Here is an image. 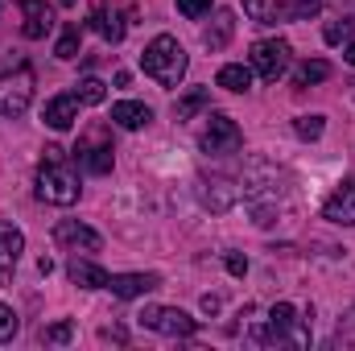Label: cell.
<instances>
[{
	"instance_id": "23",
	"label": "cell",
	"mask_w": 355,
	"mask_h": 351,
	"mask_svg": "<svg viewBox=\"0 0 355 351\" xmlns=\"http://www.w3.org/2000/svg\"><path fill=\"white\" fill-rule=\"evenodd\" d=\"M54 54H58L62 62L79 54V25H67V29H62V37H58V46H54Z\"/></svg>"
},
{
	"instance_id": "30",
	"label": "cell",
	"mask_w": 355,
	"mask_h": 351,
	"mask_svg": "<svg viewBox=\"0 0 355 351\" xmlns=\"http://www.w3.org/2000/svg\"><path fill=\"white\" fill-rule=\"evenodd\" d=\"M347 33H352V21H331V25H327V33H322V37H327V42H331V46H339V42H343V37H347Z\"/></svg>"
},
{
	"instance_id": "20",
	"label": "cell",
	"mask_w": 355,
	"mask_h": 351,
	"mask_svg": "<svg viewBox=\"0 0 355 351\" xmlns=\"http://www.w3.org/2000/svg\"><path fill=\"white\" fill-rule=\"evenodd\" d=\"M215 83L223 91H248L252 87V71L248 67H240V62H227L219 75H215Z\"/></svg>"
},
{
	"instance_id": "2",
	"label": "cell",
	"mask_w": 355,
	"mask_h": 351,
	"mask_svg": "<svg viewBox=\"0 0 355 351\" xmlns=\"http://www.w3.org/2000/svg\"><path fill=\"white\" fill-rule=\"evenodd\" d=\"M37 198L42 203H54V207L79 203V178L71 174V166H62V149L58 145L46 149V162L37 170Z\"/></svg>"
},
{
	"instance_id": "19",
	"label": "cell",
	"mask_w": 355,
	"mask_h": 351,
	"mask_svg": "<svg viewBox=\"0 0 355 351\" xmlns=\"http://www.w3.org/2000/svg\"><path fill=\"white\" fill-rule=\"evenodd\" d=\"M244 12L257 25H277L285 17V0H244Z\"/></svg>"
},
{
	"instance_id": "17",
	"label": "cell",
	"mask_w": 355,
	"mask_h": 351,
	"mask_svg": "<svg viewBox=\"0 0 355 351\" xmlns=\"http://www.w3.org/2000/svg\"><path fill=\"white\" fill-rule=\"evenodd\" d=\"M87 25L99 37H107V42H124V21H120V12H107V4H95V8H91Z\"/></svg>"
},
{
	"instance_id": "34",
	"label": "cell",
	"mask_w": 355,
	"mask_h": 351,
	"mask_svg": "<svg viewBox=\"0 0 355 351\" xmlns=\"http://www.w3.org/2000/svg\"><path fill=\"white\" fill-rule=\"evenodd\" d=\"M58 4H67V8H71V4H75V0H58Z\"/></svg>"
},
{
	"instance_id": "27",
	"label": "cell",
	"mask_w": 355,
	"mask_h": 351,
	"mask_svg": "<svg viewBox=\"0 0 355 351\" xmlns=\"http://www.w3.org/2000/svg\"><path fill=\"white\" fill-rule=\"evenodd\" d=\"M17 331H21V323H17L12 306H0V343H8V339H12Z\"/></svg>"
},
{
	"instance_id": "11",
	"label": "cell",
	"mask_w": 355,
	"mask_h": 351,
	"mask_svg": "<svg viewBox=\"0 0 355 351\" xmlns=\"http://www.w3.org/2000/svg\"><path fill=\"white\" fill-rule=\"evenodd\" d=\"M157 285H162L157 273H116V277H107V289H112L116 298H145V293L157 289Z\"/></svg>"
},
{
	"instance_id": "6",
	"label": "cell",
	"mask_w": 355,
	"mask_h": 351,
	"mask_svg": "<svg viewBox=\"0 0 355 351\" xmlns=\"http://www.w3.org/2000/svg\"><path fill=\"white\" fill-rule=\"evenodd\" d=\"M289 67V42L285 37H268V42H257L252 46V71L265 79V83H277Z\"/></svg>"
},
{
	"instance_id": "26",
	"label": "cell",
	"mask_w": 355,
	"mask_h": 351,
	"mask_svg": "<svg viewBox=\"0 0 355 351\" xmlns=\"http://www.w3.org/2000/svg\"><path fill=\"white\" fill-rule=\"evenodd\" d=\"M42 339H46V343H71V339H75V323H54V327L42 331Z\"/></svg>"
},
{
	"instance_id": "14",
	"label": "cell",
	"mask_w": 355,
	"mask_h": 351,
	"mask_svg": "<svg viewBox=\"0 0 355 351\" xmlns=\"http://www.w3.org/2000/svg\"><path fill=\"white\" fill-rule=\"evenodd\" d=\"M42 120L54 128V132H67L75 120H79V99L75 95H54L50 103H46V112H42Z\"/></svg>"
},
{
	"instance_id": "16",
	"label": "cell",
	"mask_w": 355,
	"mask_h": 351,
	"mask_svg": "<svg viewBox=\"0 0 355 351\" xmlns=\"http://www.w3.org/2000/svg\"><path fill=\"white\" fill-rule=\"evenodd\" d=\"M67 277H71L79 289H107V273L91 261H79V257L67 264Z\"/></svg>"
},
{
	"instance_id": "15",
	"label": "cell",
	"mask_w": 355,
	"mask_h": 351,
	"mask_svg": "<svg viewBox=\"0 0 355 351\" xmlns=\"http://www.w3.org/2000/svg\"><path fill=\"white\" fill-rule=\"evenodd\" d=\"M112 120H116L120 128H145V124L153 120V108H149V103H137V99H120V103L112 108Z\"/></svg>"
},
{
	"instance_id": "22",
	"label": "cell",
	"mask_w": 355,
	"mask_h": 351,
	"mask_svg": "<svg viewBox=\"0 0 355 351\" xmlns=\"http://www.w3.org/2000/svg\"><path fill=\"white\" fill-rule=\"evenodd\" d=\"M327 75H331V67H327L322 58H314V62H302V67H297L293 83H297V87H310V83H322Z\"/></svg>"
},
{
	"instance_id": "13",
	"label": "cell",
	"mask_w": 355,
	"mask_h": 351,
	"mask_svg": "<svg viewBox=\"0 0 355 351\" xmlns=\"http://www.w3.org/2000/svg\"><path fill=\"white\" fill-rule=\"evenodd\" d=\"M21 12H25V25H21V33H25L29 42L46 37V33L54 29V12L46 8V0H21Z\"/></svg>"
},
{
	"instance_id": "25",
	"label": "cell",
	"mask_w": 355,
	"mask_h": 351,
	"mask_svg": "<svg viewBox=\"0 0 355 351\" xmlns=\"http://www.w3.org/2000/svg\"><path fill=\"white\" fill-rule=\"evenodd\" d=\"M103 95H107V87H103L99 79H83L79 91H75V99H79V103H103Z\"/></svg>"
},
{
	"instance_id": "10",
	"label": "cell",
	"mask_w": 355,
	"mask_h": 351,
	"mask_svg": "<svg viewBox=\"0 0 355 351\" xmlns=\"http://www.w3.org/2000/svg\"><path fill=\"white\" fill-rule=\"evenodd\" d=\"M297 323V310L289 302H277L268 310V323L265 331H257V343H289V327Z\"/></svg>"
},
{
	"instance_id": "32",
	"label": "cell",
	"mask_w": 355,
	"mask_h": 351,
	"mask_svg": "<svg viewBox=\"0 0 355 351\" xmlns=\"http://www.w3.org/2000/svg\"><path fill=\"white\" fill-rule=\"evenodd\" d=\"M202 310H207V314H219V298H215V293H207V298H202Z\"/></svg>"
},
{
	"instance_id": "1",
	"label": "cell",
	"mask_w": 355,
	"mask_h": 351,
	"mask_svg": "<svg viewBox=\"0 0 355 351\" xmlns=\"http://www.w3.org/2000/svg\"><path fill=\"white\" fill-rule=\"evenodd\" d=\"M141 67H145V75H149V79H157L162 87H178V83H182V75H186V50H182V42H178V37L157 33V37L145 46Z\"/></svg>"
},
{
	"instance_id": "24",
	"label": "cell",
	"mask_w": 355,
	"mask_h": 351,
	"mask_svg": "<svg viewBox=\"0 0 355 351\" xmlns=\"http://www.w3.org/2000/svg\"><path fill=\"white\" fill-rule=\"evenodd\" d=\"M322 128H327V124H322V116H297V120H293V132H297L302 141H318V137H322Z\"/></svg>"
},
{
	"instance_id": "5",
	"label": "cell",
	"mask_w": 355,
	"mask_h": 351,
	"mask_svg": "<svg viewBox=\"0 0 355 351\" xmlns=\"http://www.w3.org/2000/svg\"><path fill=\"white\" fill-rule=\"evenodd\" d=\"M33 99V71L21 67L12 75H0V116H21Z\"/></svg>"
},
{
	"instance_id": "29",
	"label": "cell",
	"mask_w": 355,
	"mask_h": 351,
	"mask_svg": "<svg viewBox=\"0 0 355 351\" xmlns=\"http://www.w3.org/2000/svg\"><path fill=\"white\" fill-rule=\"evenodd\" d=\"M178 12L190 17V21H198L202 12H211V0H178Z\"/></svg>"
},
{
	"instance_id": "12",
	"label": "cell",
	"mask_w": 355,
	"mask_h": 351,
	"mask_svg": "<svg viewBox=\"0 0 355 351\" xmlns=\"http://www.w3.org/2000/svg\"><path fill=\"white\" fill-rule=\"evenodd\" d=\"M322 215L331 219V223H343V228H355V182H343L331 198H327V207H322Z\"/></svg>"
},
{
	"instance_id": "3",
	"label": "cell",
	"mask_w": 355,
	"mask_h": 351,
	"mask_svg": "<svg viewBox=\"0 0 355 351\" xmlns=\"http://www.w3.org/2000/svg\"><path fill=\"white\" fill-rule=\"evenodd\" d=\"M137 318H141V327H149V331H157V335H170V339H186V335L198 331V318H190V314L178 310V306H145Z\"/></svg>"
},
{
	"instance_id": "9",
	"label": "cell",
	"mask_w": 355,
	"mask_h": 351,
	"mask_svg": "<svg viewBox=\"0 0 355 351\" xmlns=\"http://www.w3.org/2000/svg\"><path fill=\"white\" fill-rule=\"evenodd\" d=\"M25 252V236L12 228V223H0V289L12 281V268Z\"/></svg>"
},
{
	"instance_id": "31",
	"label": "cell",
	"mask_w": 355,
	"mask_h": 351,
	"mask_svg": "<svg viewBox=\"0 0 355 351\" xmlns=\"http://www.w3.org/2000/svg\"><path fill=\"white\" fill-rule=\"evenodd\" d=\"M223 264H227V273H232V277H244V273H248V257H240V252H227Z\"/></svg>"
},
{
	"instance_id": "7",
	"label": "cell",
	"mask_w": 355,
	"mask_h": 351,
	"mask_svg": "<svg viewBox=\"0 0 355 351\" xmlns=\"http://www.w3.org/2000/svg\"><path fill=\"white\" fill-rule=\"evenodd\" d=\"M75 162H79L87 174H107V170H112V145L103 141V132H99V128L87 132V137L75 145Z\"/></svg>"
},
{
	"instance_id": "33",
	"label": "cell",
	"mask_w": 355,
	"mask_h": 351,
	"mask_svg": "<svg viewBox=\"0 0 355 351\" xmlns=\"http://www.w3.org/2000/svg\"><path fill=\"white\" fill-rule=\"evenodd\" d=\"M343 58H347V62H352V67H355V42H352V46H347V50H343Z\"/></svg>"
},
{
	"instance_id": "8",
	"label": "cell",
	"mask_w": 355,
	"mask_h": 351,
	"mask_svg": "<svg viewBox=\"0 0 355 351\" xmlns=\"http://www.w3.org/2000/svg\"><path fill=\"white\" fill-rule=\"evenodd\" d=\"M54 240H58L62 248H75V252H79V248H83V252H99V244H103L95 228L75 223V219H62V223L54 228Z\"/></svg>"
},
{
	"instance_id": "4",
	"label": "cell",
	"mask_w": 355,
	"mask_h": 351,
	"mask_svg": "<svg viewBox=\"0 0 355 351\" xmlns=\"http://www.w3.org/2000/svg\"><path fill=\"white\" fill-rule=\"evenodd\" d=\"M244 145V132H240V124L232 120V116H223V112H215L211 116V124L202 128V137H198V149L202 153H236Z\"/></svg>"
},
{
	"instance_id": "18",
	"label": "cell",
	"mask_w": 355,
	"mask_h": 351,
	"mask_svg": "<svg viewBox=\"0 0 355 351\" xmlns=\"http://www.w3.org/2000/svg\"><path fill=\"white\" fill-rule=\"evenodd\" d=\"M232 33H236V17H232L227 8H219L215 21H211V29L202 33V46H207V50H223V46L232 42Z\"/></svg>"
},
{
	"instance_id": "28",
	"label": "cell",
	"mask_w": 355,
	"mask_h": 351,
	"mask_svg": "<svg viewBox=\"0 0 355 351\" xmlns=\"http://www.w3.org/2000/svg\"><path fill=\"white\" fill-rule=\"evenodd\" d=\"M318 8H322V0H289V12H293L297 21H310V17H318Z\"/></svg>"
},
{
	"instance_id": "21",
	"label": "cell",
	"mask_w": 355,
	"mask_h": 351,
	"mask_svg": "<svg viewBox=\"0 0 355 351\" xmlns=\"http://www.w3.org/2000/svg\"><path fill=\"white\" fill-rule=\"evenodd\" d=\"M202 108H211V91L194 87V91H186V95L174 103V116H178V120H190V116H194V112H202Z\"/></svg>"
}]
</instances>
